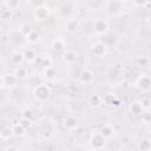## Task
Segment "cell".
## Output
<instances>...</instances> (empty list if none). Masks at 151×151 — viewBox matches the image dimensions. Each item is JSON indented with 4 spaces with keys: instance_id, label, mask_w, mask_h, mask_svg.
Returning a JSON list of instances; mask_svg holds the SVG:
<instances>
[{
    "instance_id": "34",
    "label": "cell",
    "mask_w": 151,
    "mask_h": 151,
    "mask_svg": "<svg viewBox=\"0 0 151 151\" xmlns=\"http://www.w3.org/2000/svg\"><path fill=\"white\" fill-rule=\"evenodd\" d=\"M113 99H114V97H113L112 94H107V96H106V97L104 98V100H105V101H106V103H107L109 105H111V104H112Z\"/></svg>"
},
{
    "instance_id": "7",
    "label": "cell",
    "mask_w": 151,
    "mask_h": 151,
    "mask_svg": "<svg viewBox=\"0 0 151 151\" xmlns=\"http://www.w3.org/2000/svg\"><path fill=\"white\" fill-rule=\"evenodd\" d=\"M91 50H92V53H93L94 55L101 57V55H104L105 52H106V46H105L103 42H96L94 45H92Z\"/></svg>"
},
{
    "instance_id": "17",
    "label": "cell",
    "mask_w": 151,
    "mask_h": 151,
    "mask_svg": "<svg viewBox=\"0 0 151 151\" xmlns=\"http://www.w3.org/2000/svg\"><path fill=\"white\" fill-rule=\"evenodd\" d=\"M24 59L27 61V63H33V61H35L37 60V54H35V52L33 51V50H27L25 53H24Z\"/></svg>"
},
{
    "instance_id": "5",
    "label": "cell",
    "mask_w": 151,
    "mask_h": 151,
    "mask_svg": "<svg viewBox=\"0 0 151 151\" xmlns=\"http://www.w3.org/2000/svg\"><path fill=\"white\" fill-rule=\"evenodd\" d=\"M105 6H106V9L110 14L116 13L119 9H123V2L122 1H106Z\"/></svg>"
},
{
    "instance_id": "38",
    "label": "cell",
    "mask_w": 151,
    "mask_h": 151,
    "mask_svg": "<svg viewBox=\"0 0 151 151\" xmlns=\"http://www.w3.org/2000/svg\"><path fill=\"white\" fill-rule=\"evenodd\" d=\"M88 151H98V150H96V149H91V150H88Z\"/></svg>"
},
{
    "instance_id": "37",
    "label": "cell",
    "mask_w": 151,
    "mask_h": 151,
    "mask_svg": "<svg viewBox=\"0 0 151 151\" xmlns=\"http://www.w3.org/2000/svg\"><path fill=\"white\" fill-rule=\"evenodd\" d=\"M4 85H5V81H4V77H1V76H0V88H1Z\"/></svg>"
},
{
    "instance_id": "14",
    "label": "cell",
    "mask_w": 151,
    "mask_h": 151,
    "mask_svg": "<svg viewBox=\"0 0 151 151\" xmlns=\"http://www.w3.org/2000/svg\"><path fill=\"white\" fill-rule=\"evenodd\" d=\"M11 130H12V133H13V136H15V137H21V136H24L25 134V131H26V129L19 123V124H14L12 127H11Z\"/></svg>"
},
{
    "instance_id": "11",
    "label": "cell",
    "mask_w": 151,
    "mask_h": 151,
    "mask_svg": "<svg viewBox=\"0 0 151 151\" xmlns=\"http://www.w3.org/2000/svg\"><path fill=\"white\" fill-rule=\"evenodd\" d=\"M24 60H25L24 59V53H21V52H13L11 54V63L13 65H15L17 67L18 66H21V64H22Z\"/></svg>"
},
{
    "instance_id": "4",
    "label": "cell",
    "mask_w": 151,
    "mask_h": 151,
    "mask_svg": "<svg viewBox=\"0 0 151 151\" xmlns=\"http://www.w3.org/2000/svg\"><path fill=\"white\" fill-rule=\"evenodd\" d=\"M47 17H48V9L46 7L39 6L34 9V18L37 21H44L47 19Z\"/></svg>"
},
{
    "instance_id": "21",
    "label": "cell",
    "mask_w": 151,
    "mask_h": 151,
    "mask_svg": "<svg viewBox=\"0 0 151 151\" xmlns=\"http://www.w3.org/2000/svg\"><path fill=\"white\" fill-rule=\"evenodd\" d=\"M17 80H18V79L14 77V74H7V76L4 77L5 85H7V86H13V85H15Z\"/></svg>"
},
{
    "instance_id": "15",
    "label": "cell",
    "mask_w": 151,
    "mask_h": 151,
    "mask_svg": "<svg viewBox=\"0 0 151 151\" xmlns=\"http://www.w3.org/2000/svg\"><path fill=\"white\" fill-rule=\"evenodd\" d=\"M14 77L17 79H24L27 77V68L25 66H18L14 71Z\"/></svg>"
},
{
    "instance_id": "32",
    "label": "cell",
    "mask_w": 151,
    "mask_h": 151,
    "mask_svg": "<svg viewBox=\"0 0 151 151\" xmlns=\"http://www.w3.org/2000/svg\"><path fill=\"white\" fill-rule=\"evenodd\" d=\"M150 113L149 112H145V113H142V120L144 122V123H149L150 122Z\"/></svg>"
},
{
    "instance_id": "36",
    "label": "cell",
    "mask_w": 151,
    "mask_h": 151,
    "mask_svg": "<svg viewBox=\"0 0 151 151\" xmlns=\"http://www.w3.org/2000/svg\"><path fill=\"white\" fill-rule=\"evenodd\" d=\"M6 151H19V150H18L17 147H14V146H9V147H8Z\"/></svg>"
},
{
    "instance_id": "9",
    "label": "cell",
    "mask_w": 151,
    "mask_h": 151,
    "mask_svg": "<svg viewBox=\"0 0 151 151\" xmlns=\"http://www.w3.org/2000/svg\"><path fill=\"white\" fill-rule=\"evenodd\" d=\"M93 79H94L93 73H92L90 70L85 68V70L81 71V73H80V81H81V83H84V84H90V83L93 81Z\"/></svg>"
},
{
    "instance_id": "29",
    "label": "cell",
    "mask_w": 151,
    "mask_h": 151,
    "mask_svg": "<svg viewBox=\"0 0 151 151\" xmlns=\"http://www.w3.org/2000/svg\"><path fill=\"white\" fill-rule=\"evenodd\" d=\"M32 116H33V113H32V111L29 109L24 110V112H22V119H29L31 120Z\"/></svg>"
},
{
    "instance_id": "33",
    "label": "cell",
    "mask_w": 151,
    "mask_h": 151,
    "mask_svg": "<svg viewBox=\"0 0 151 151\" xmlns=\"http://www.w3.org/2000/svg\"><path fill=\"white\" fill-rule=\"evenodd\" d=\"M20 124H21L25 129H27V127L31 126V120H29V119H22V120L20 122Z\"/></svg>"
},
{
    "instance_id": "24",
    "label": "cell",
    "mask_w": 151,
    "mask_h": 151,
    "mask_svg": "<svg viewBox=\"0 0 151 151\" xmlns=\"http://www.w3.org/2000/svg\"><path fill=\"white\" fill-rule=\"evenodd\" d=\"M136 63H137L138 66H147L149 63H150V60H149L147 57H145V55H140V57H138V58L136 59Z\"/></svg>"
},
{
    "instance_id": "16",
    "label": "cell",
    "mask_w": 151,
    "mask_h": 151,
    "mask_svg": "<svg viewBox=\"0 0 151 151\" xmlns=\"http://www.w3.org/2000/svg\"><path fill=\"white\" fill-rule=\"evenodd\" d=\"M138 149H139V151H150V149H151L150 139H149V138L142 139V140L138 143Z\"/></svg>"
},
{
    "instance_id": "23",
    "label": "cell",
    "mask_w": 151,
    "mask_h": 151,
    "mask_svg": "<svg viewBox=\"0 0 151 151\" xmlns=\"http://www.w3.org/2000/svg\"><path fill=\"white\" fill-rule=\"evenodd\" d=\"M2 5L6 7L7 11H12V9H15L18 6H19V1H5L2 2Z\"/></svg>"
},
{
    "instance_id": "20",
    "label": "cell",
    "mask_w": 151,
    "mask_h": 151,
    "mask_svg": "<svg viewBox=\"0 0 151 151\" xmlns=\"http://www.w3.org/2000/svg\"><path fill=\"white\" fill-rule=\"evenodd\" d=\"M32 31H33V29L31 28V25H28V24H22V25H20V27H19V32H20V34L24 35V37H27Z\"/></svg>"
},
{
    "instance_id": "18",
    "label": "cell",
    "mask_w": 151,
    "mask_h": 151,
    "mask_svg": "<svg viewBox=\"0 0 151 151\" xmlns=\"http://www.w3.org/2000/svg\"><path fill=\"white\" fill-rule=\"evenodd\" d=\"M40 39V34L37 32V31H32L27 37H26V40L29 42V44H37Z\"/></svg>"
},
{
    "instance_id": "3",
    "label": "cell",
    "mask_w": 151,
    "mask_h": 151,
    "mask_svg": "<svg viewBox=\"0 0 151 151\" xmlns=\"http://www.w3.org/2000/svg\"><path fill=\"white\" fill-rule=\"evenodd\" d=\"M150 85H151V81H150V77L147 74H142L137 80V87L140 91H149Z\"/></svg>"
},
{
    "instance_id": "35",
    "label": "cell",
    "mask_w": 151,
    "mask_h": 151,
    "mask_svg": "<svg viewBox=\"0 0 151 151\" xmlns=\"http://www.w3.org/2000/svg\"><path fill=\"white\" fill-rule=\"evenodd\" d=\"M113 70H114V71H118V72H120V71H123V65L118 63V64H116V65L113 66Z\"/></svg>"
},
{
    "instance_id": "22",
    "label": "cell",
    "mask_w": 151,
    "mask_h": 151,
    "mask_svg": "<svg viewBox=\"0 0 151 151\" xmlns=\"http://www.w3.org/2000/svg\"><path fill=\"white\" fill-rule=\"evenodd\" d=\"M88 101H90V104H91L92 106H99V104L101 103V97H100L99 94H92V96L90 97Z\"/></svg>"
},
{
    "instance_id": "27",
    "label": "cell",
    "mask_w": 151,
    "mask_h": 151,
    "mask_svg": "<svg viewBox=\"0 0 151 151\" xmlns=\"http://www.w3.org/2000/svg\"><path fill=\"white\" fill-rule=\"evenodd\" d=\"M45 76H46L47 78H50V79H53V78L57 76V71H55V68H53L52 66L45 68Z\"/></svg>"
},
{
    "instance_id": "19",
    "label": "cell",
    "mask_w": 151,
    "mask_h": 151,
    "mask_svg": "<svg viewBox=\"0 0 151 151\" xmlns=\"http://www.w3.org/2000/svg\"><path fill=\"white\" fill-rule=\"evenodd\" d=\"M52 48L55 52H60V51H63L65 48V44H64V41L61 39H55L52 42Z\"/></svg>"
},
{
    "instance_id": "28",
    "label": "cell",
    "mask_w": 151,
    "mask_h": 151,
    "mask_svg": "<svg viewBox=\"0 0 151 151\" xmlns=\"http://www.w3.org/2000/svg\"><path fill=\"white\" fill-rule=\"evenodd\" d=\"M150 104H151V101H150L149 98H142V100L139 101V105H140L142 110H146V111L150 109Z\"/></svg>"
},
{
    "instance_id": "39",
    "label": "cell",
    "mask_w": 151,
    "mask_h": 151,
    "mask_svg": "<svg viewBox=\"0 0 151 151\" xmlns=\"http://www.w3.org/2000/svg\"><path fill=\"white\" fill-rule=\"evenodd\" d=\"M0 11H1V4H0Z\"/></svg>"
},
{
    "instance_id": "26",
    "label": "cell",
    "mask_w": 151,
    "mask_h": 151,
    "mask_svg": "<svg viewBox=\"0 0 151 151\" xmlns=\"http://www.w3.org/2000/svg\"><path fill=\"white\" fill-rule=\"evenodd\" d=\"M130 110H131V112L133 114H140L142 111H143L142 107H140V105H139V103H132L131 106H130Z\"/></svg>"
},
{
    "instance_id": "12",
    "label": "cell",
    "mask_w": 151,
    "mask_h": 151,
    "mask_svg": "<svg viewBox=\"0 0 151 151\" xmlns=\"http://www.w3.org/2000/svg\"><path fill=\"white\" fill-rule=\"evenodd\" d=\"M64 125H65V127H66L67 130L73 131V130H76V129H77V126H78V122H77V119H76L74 117L68 116V117L65 119Z\"/></svg>"
},
{
    "instance_id": "1",
    "label": "cell",
    "mask_w": 151,
    "mask_h": 151,
    "mask_svg": "<svg viewBox=\"0 0 151 151\" xmlns=\"http://www.w3.org/2000/svg\"><path fill=\"white\" fill-rule=\"evenodd\" d=\"M51 96V88L47 85H39L34 88V97L39 101H46Z\"/></svg>"
},
{
    "instance_id": "6",
    "label": "cell",
    "mask_w": 151,
    "mask_h": 151,
    "mask_svg": "<svg viewBox=\"0 0 151 151\" xmlns=\"http://www.w3.org/2000/svg\"><path fill=\"white\" fill-rule=\"evenodd\" d=\"M104 144H105V139L100 136L99 132L98 133H94L92 136V138H91V145L93 146V149L99 150V149H101L104 146Z\"/></svg>"
},
{
    "instance_id": "31",
    "label": "cell",
    "mask_w": 151,
    "mask_h": 151,
    "mask_svg": "<svg viewBox=\"0 0 151 151\" xmlns=\"http://www.w3.org/2000/svg\"><path fill=\"white\" fill-rule=\"evenodd\" d=\"M41 66H44L45 68L50 67L51 66V60L47 59V58H41Z\"/></svg>"
},
{
    "instance_id": "13",
    "label": "cell",
    "mask_w": 151,
    "mask_h": 151,
    "mask_svg": "<svg viewBox=\"0 0 151 151\" xmlns=\"http://www.w3.org/2000/svg\"><path fill=\"white\" fill-rule=\"evenodd\" d=\"M63 58H64V60L66 61V63H74L76 60H77V53L73 51V50H66L65 52H64V55H63Z\"/></svg>"
},
{
    "instance_id": "8",
    "label": "cell",
    "mask_w": 151,
    "mask_h": 151,
    "mask_svg": "<svg viewBox=\"0 0 151 151\" xmlns=\"http://www.w3.org/2000/svg\"><path fill=\"white\" fill-rule=\"evenodd\" d=\"M113 132H114L113 127H112L111 125H109V124L103 125V126L100 127V131H99L100 136H101L104 139H109V138H111V137L113 136Z\"/></svg>"
},
{
    "instance_id": "2",
    "label": "cell",
    "mask_w": 151,
    "mask_h": 151,
    "mask_svg": "<svg viewBox=\"0 0 151 151\" xmlns=\"http://www.w3.org/2000/svg\"><path fill=\"white\" fill-rule=\"evenodd\" d=\"M93 29L97 34H105L109 31V22L105 19H97L93 24Z\"/></svg>"
},
{
    "instance_id": "10",
    "label": "cell",
    "mask_w": 151,
    "mask_h": 151,
    "mask_svg": "<svg viewBox=\"0 0 151 151\" xmlns=\"http://www.w3.org/2000/svg\"><path fill=\"white\" fill-rule=\"evenodd\" d=\"M78 27H79V21L77 19H68L65 22V29L70 33L76 32L78 29Z\"/></svg>"
},
{
    "instance_id": "25",
    "label": "cell",
    "mask_w": 151,
    "mask_h": 151,
    "mask_svg": "<svg viewBox=\"0 0 151 151\" xmlns=\"http://www.w3.org/2000/svg\"><path fill=\"white\" fill-rule=\"evenodd\" d=\"M12 134H13V133H12V130H11L9 127H4V129L0 131V137H1L2 139H9Z\"/></svg>"
},
{
    "instance_id": "30",
    "label": "cell",
    "mask_w": 151,
    "mask_h": 151,
    "mask_svg": "<svg viewBox=\"0 0 151 151\" xmlns=\"http://www.w3.org/2000/svg\"><path fill=\"white\" fill-rule=\"evenodd\" d=\"M0 18H1V19H9V18H11V11L1 9V11H0Z\"/></svg>"
}]
</instances>
